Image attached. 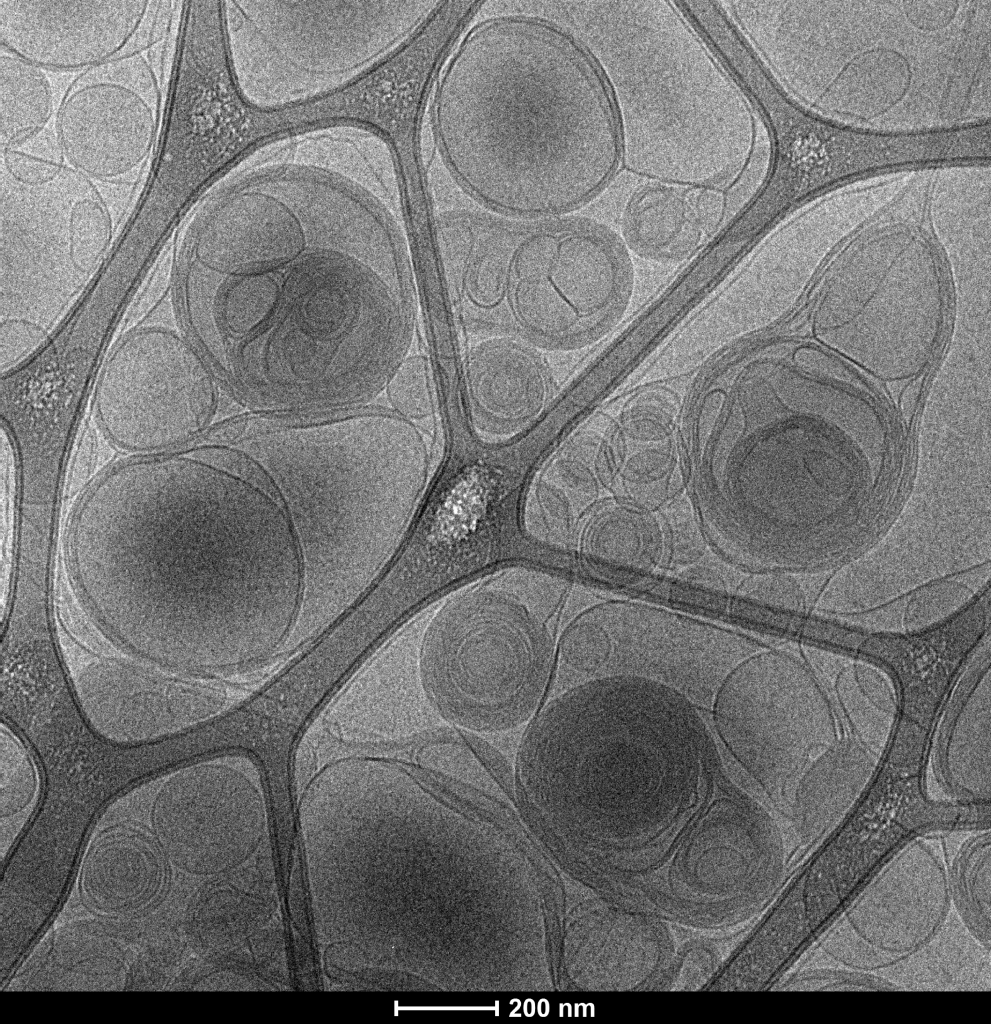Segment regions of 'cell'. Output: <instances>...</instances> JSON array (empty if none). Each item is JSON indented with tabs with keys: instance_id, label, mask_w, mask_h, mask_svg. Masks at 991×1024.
Segmentation results:
<instances>
[{
	"instance_id": "obj_20",
	"label": "cell",
	"mask_w": 991,
	"mask_h": 1024,
	"mask_svg": "<svg viewBox=\"0 0 991 1024\" xmlns=\"http://www.w3.org/2000/svg\"><path fill=\"white\" fill-rule=\"evenodd\" d=\"M967 856L961 867L960 887L963 890L962 894L966 898V903L969 905V910L974 913L975 919L981 921L985 926L984 921L989 923L990 915L989 845L985 849L981 842Z\"/></svg>"
},
{
	"instance_id": "obj_15",
	"label": "cell",
	"mask_w": 991,
	"mask_h": 1024,
	"mask_svg": "<svg viewBox=\"0 0 991 1024\" xmlns=\"http://www.w3.org/2000/svg\"><path fill=\"white\" fill-rule=\"evenodd\" d=\"M75 75L46 70L0 49V150L55 126Z\"/></svg>"
},
{
	"instance_id": "obj_12",
	"label": "cell",
	"mask_w": 991,
	"mask_h": 1024,
	"mask_svg": "<svg viewBox=\"0 0 991 1024\" xmlns=\"http://www.w3.org/2000/svg\"><path fill=\"white\" fill-rule=\"evenodd\" d=\"M858 900L850 919L858 932L886 951H907L937 925L946 901L941 868L918 846L901 855Z\"/></svg>"
},
{
	"instance_id": "obj_10",
	"label": "cell",
	"mask_w": 991,
	"mask_h": 1024,
	"mask_svg": "<svg viewBox=\"0 0 991 1024\" xmlns=\"http://www.w3.org/2000/svg\"><path fill=\"white\" fill-rule=\"evenodd\" d=\"M734 73L763 107L776 137V163L760 199L763 206L786 205L902 155L910 138L876 137L839 129L804 114L790 104L761 73L752 59Z\"/></svg>"
},
{
	"instance_id": "obj_16",
	"label": "cell",
	"mask_w": 991,
	"mask_h": 1024,
	"mask_svg": "<svg viewBox=\"0 0 991 1024\" xmlns=\"http://www.w3.org/2000/svg\"><path fill=\"white\" fill-rule=\"evenodd\" d=\"M492 481L473 470L459 479L440 503L433 525L434 553L439 560H457L480 542L489 525Z\"/></svg>"
},
{
	"instance_id": "obj_13",
	"label": "cell",
	"mask_w": 991,
	"mask_h": 1024,
	"mask_svg": "<svg viewBox=\"0 0 991 1024\" xmlns=\"http://www.w3.org/2000/svg\"><path fill=\"white\" fill-rule=\"evenodd\" d=\"M979 632L951 624L910 637H872L862 652L894 672L901 688L902 716L926 726Z\"/></svg>"
},
{
	"instance_id": "obj_22",
	"label": "cell",
	"mask_w": 991,
	"mask_h": 1024,
	"mask_svg": "<svg viewBox=\"0 0 991 1024\" xmlns=\"http://www.w3.org/2000/svg\"><path fill=\"white\" fill-rule=\"evenodd\" d=\"M872 982L873 984H879V981L875 979L868 981L866 977L861 979L859 976L841 973L836 975L834 973L812 975L808 981L809 985H812L809 989L812 990H859L861 989L859 986L863 984L869 985ZM862 987L864 990L866 989L864 986Z\"/></svg>"
},
{
	"instance_id": "obj_4",
	"label": "cell",
	"mask_w": 991,
	"mask_h": 1024,
	"mask_svg": "<svg viewBox=\"0 0 991 1024\" xmlns=\"http://www.w3.org/2000/svg\"><path fill=\"white\" fill-rule=\"evenodd\" d=\"M160 133L135 216L178 217L254 147L252 106L232 73L221 1H184Z\"/></svg>"
},
{
	"instance_id": "obj_3",
	"label": "cell",
	"mask_w": 991,
	"mask_h": 1024,
	"mask_svg": "<svg viewBox=\"0 0 991 1024\" xmlns=\"http://www.w3.org/2000/svg\"><path fill=\"white\" fill-rule=\"evenodd\" d=\"M525 220L438 222L454 315L468 335H507L545 352L585 345L621 306L625 275L618 247L584 223Z\"/></svg>"
},
{
	"instance_id": "obj_8",
	"label": "cell",
	"mask_w": 991,
	"mask_h": 1024,
	"mask_svg": "<svg viewBox=\"0 0 991 1024\" xmlns=\"http://www.w3.org/2000/svg\"><path fill=\"white\" fill-rule=\"evenodd\" d=\"M569 644L588 675L646 679L701 707L712 706L726 677L756 649L743 637L668 617L585 627Z\"/></svg>"
},
{
	"instance_id": "obj_2",
	"label": "cell",
	"mask_w": 991,
	"mask_h": 1024,
	"mask_svg": "<svg viewBox=\"0 0 991 1024\" xmlns=\"http://www.w3.org/2000/svg\"><path fill=\"white\" fill-rule=\"evenodd\" d=\"M408 424L367 413L274 428L235 448L282 506L298 549L297 617L329 621L377 577L392 542V494Z\"/></svg>"
},
{
	"instance_id": "obj_5",
	"label": "cell",
	"mask_w": 991,
	"mask_h": 1024,
	"mask_svg": "<svg viewBox=\"0 0 991 1024\" xmlns=\"http://www.w3.org/2000/svg\"><path fill=\"white\" fill-rule=\"evenodd\" d=\"M216 384L199 352L181 334L145 327L115 348L99 377L95 409L117 446L140 453L180 447L213 415Z\"/></svg>"
},
{
	"instance_id": "obj_14",
	"label": "cell",
	"mask_w": 991,
	"mask_h": 1024,
	"mask_svg": "<svg viewBox=\"0 0 991 1024\" xmlns=\"http://www.w3.org/2000/svg\"><path fill=\"white\" fill-rule=\"evenodd\" d=\"M154 851L136 836L103 837L84 863L82 884L90 901L106 911L136 907L148 899L159 881Z\"/></svg>"
},
{
	"instance_id": "obj_19",
	"label": "cell",
	"mask_w": 991,
	"mask_h": 1024,
	"mask_svg": "<svg viewBox=\"0 0 991 1024\" xmlns=\"http://www.w3.org/2000/svg\"><path fill=\"white\" fill-rule=\"evenodd\" d=\"M2 501L6 503L7 509L2 507V512L7 513V517H2V523L7 521V524L2 526V611L5 609L6 601L9 596L13 557H14V540H15V506H16V491H17V471L15 463V454L11 440H6L2 434Z\"/></svg>"
},
{
	"instance_id": "obj_17",
	"label": "cell",
	"mask_w": 991,
	"mask_h": 1024,
	"mask_svg": "<svg viewBox=\"0 0 991 1024\" xmlns=\"http://www.w3.org/2000/svg\"><path fill=\"white\" fill-rule=\"evenodd\" d=\"M1 175L23 186H40L66 169L55 126L11 148L0 150Z\"/></svg>"
},
{
	"instance_id": "obj_1",
	"label": "cell",
	"mask_w": 991,
	"mask_h": 1024,
	"mask_svg": "<svg viewBox=\"0 0 991 1024\" xmlns=\"http://www.w3.org/2000/svg\"><path fill=\"white\" fill-rule=\"evenodd\" d=\"M70 546L96 610L177 600L225 663L270 650L298 613L301 562L278 499L257 476L195 450L103 476L79 506Z\"/></svg>"
},
{
	"instance_id": "obj_11",
	"label": "cell",
	"mask_w": 991,
	"mask_h": 1024,
	"mask_svg": "<svg viewBox=\"0 0 991 1024\" xmlns=\"http://www.w3.org/2000/svg\"><path fill=\"white\" fill-rule=\"evenodd\" d=\"M470 336L462 356V383L476 415L521 422L549 403L556 382L545 351L507 335Z\"/></svg>"
},
{
	"instance_id": "obj_6",
	"label": "cell",
	"mask_w": 991,
	"mask_h": 1024,
	"mask_svg": "<svg viewBox=\"0 0 991 1024\" xmlns=\"http://www.w3.org/2000/svg\"><path fill=\"white\" fill-rule=\"evenodd\" d=\"M147 51L76 74L61 100L55 133L65 163L96 184L137 191L147 174L164 103Z\"/></svg>"
},
{
	"instance_id": "obj_21",
	"label": "cell",
	"mask_w": 991,
	"mask_h": 1024,
	"mask_svg": "<svg viewBox=\"0 0 991 1024\" xmlns=\"http://www.w3.org/2000/svg\"><path fill=\"white\" fill-rule=\"evenodd\" d=\"M45 337L39 326L26 320L3 322L0 327L1 370H10L27 359L44 343Z\"/></svg>"
},
{
	"instance_id": "obj_7",
	"label": "cell",
	"mask_w": 991,
	"mask_h": 1024,
	"mask_svg": "<svg viewBox=\"0 0 991 1024\" xmlns=\"http://www.w3.org/2000/svg\"><path fill=\"white\" fill-rule=\"evenodd\" d=\"M542 640L521 617L479 613L451 621L427 650L431 684L442 702L470 722L490 725L519 714L540 684Z\"/></svg>"
},
{
	"instance_id": "obj_18",
	"label": "cell",
	"mask_w": 991,
	"mask_h": 1024,
	"mask_svg": "<svg viewBox=\"0 0 991 1024\" xmlns=\"http://www.w3.org/2000/svg\"><path fill=\"white\" fill-rule=\"evenodd\" d=\"M432 369L424 354H408L384 389L396 411L411 417L427 414L433 403Z\"/></svg>"
},
{
	"instance_id": "obj_9",
	"label": "cell",
	"mask_w": 991,
	"mask_h": 1024,
	"mask_svg": "<svg viewBox=\"0 0 991 1024\" xmlns=\"http://www.w3.org/2000/svg\"><path fill=\"white\" fill-rule=\"evenodd\" d=\"M172 1L0 0L2 50L52 72L78 74L164 39Z\"/></svg>"
}]
</instances>
